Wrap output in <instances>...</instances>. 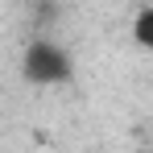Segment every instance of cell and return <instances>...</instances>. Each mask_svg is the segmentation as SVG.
Returning a JSON list of instances; mask_svg holds the SVG:
<instances>
[{"mask_svg": "<svg viewBox=\"0 0 153 153\" xmlns=\"http://www.w3.org/2000/svg\"><path fill=\"white\" fill-rule=\"evenodd\" d=\"M25 79L29 83H66L71 79V54L54 42H33L25 50Z\"/></svg>", "mask_w": 153, "mask_h": 153, "instance_id": "obj_1", "label": "cell"}, {"mask_svg": "<svg viewBox=\"0 0 153 153\" xmlns=\"http://www.w3.org/2000/svg\"><path fill=\"white\" fill-rule=\"evenodd\" d=\"M132 37H137V46L153 50V8H141V13H137V21H132Z\"/></svg>", "mask_w": 153, "mask_h": 153, "instance_id": "obj_2", "label": "cell"}]
</instances>
